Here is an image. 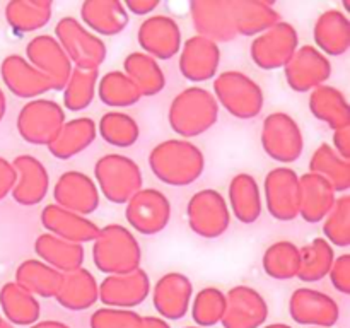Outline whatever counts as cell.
Returning a JSON list of instances; mask_svg holds the SVG:
<instances>
[{"mask_svg": "<svg viewBox=\"0 0 350 328\" xmlns=\"http://www.w3.org/2000/svg\"><path fill=\"white\" fill-rule=\"evenodd\" d=\"M55 205L88 217L98 208L99 190L94 180L81 171H65L53 187Z\"/></svg>", "mask_w": 350, "mask_h": 328, "instance_id": "e0dca14e", "label": "cell"}, {"mask_svg": "<svg viewBox=\"0 0 350 328\" xmlns=\"http://www.w3.org/2000/svg\"><path fill=\"white\" fill-rule=\"evenodd\" d=\"M123 5H125L126 12H132L135 16H146L159 7V0H129Z\"/></svg>", "mask_w": 350, "mask_h": 328, "instance_id": "816d5d0a", "label": "cell"}, {"mask_svg": "<svg viewBox=\"0 0 350 328\" xmlns=\"http://www.w3.org/2000/svg\"><path fill=\"white\" fill-rule=\"evenodd\" d=\"M125 217L133 231L144 236L159 234L171 221V202L156 188H142L126 202Z\"/></svg>", "mask_w": 350, "mask_h": 328, "instance_id": "8fae6325", "label": "cell"}, {"mask_svg": "<svg viewBox=\"0 0 350 328\" xmlns=\"http://www.w3.org/2000/svg\"><path fill=\"white\" fill-rule=\"evenodd\" d=\"M142 318L130 310L103 308L91 316V328H139Z\"/></svg>", "mask_w": 350, "mask_h": 328, "instance_id": "7dc6e473", "label": "cell"}, {"mask_svg": "<svg viewBox=\"0 0 350 328\" xmlns=\"http://www.w3.org/2000/svg\"><path fill=\"white\" fill-rule=\"evenodd\" d=\"M123 74L135 84L142 98L159 94L166 85V75L159 62L144 51H133L126 55L123 60Z\"/></svg>", "mask_w": 350, "mask_h": 328, "instance_id": "e575fe53", "label": "cell"}, {"mask_svg": "<svg viewBox=\"0 0 350 328\" xmlns=\"http://www.w3.org/2000/svg\"><path fill=\"white\" fill-rule=\"evenodd\" d=\"M328 277L338 292L350 294V255L344 253L340 256H335Z\"/></svg>", "mask_w": 350, "mask_h": 328, "instance_id": "c3c4849f", "label": "cell"}, {"mask_svg": "<svg viewBox=\"0 0 350 328\" xmlns=\"http://www.w3.org/2000/svg\"><path fill=\"white\" fill-rule=\"evenodd\" d=\"M96 187L111 204H126L142 190V169L139 164L123 154H106L94 164Z\"/></svg>", "mask_w": 350, "mask_h": 328, "instance_id": "277c9868", "label": "cell"}, {"mask_svg": "<svg viewBox=\"0 0 350 328\" xmlns=\"http://www.w3.org/2000/svg\"><path fill=\"white\" fill-rule=\"evenodd\" d=\"M55 40L60 43L68 60L77 68H85V70L98 68L99 70L108 55L105 41L72 16L62 17L58 20L55 26Z\"/></svg>", "mask_w": 350, "mask_h": 328, "instance_id": "8992f818", "label": "cell"}, {"mask_svg": "<svg viewBox=\"0 0 350 328\" xmlns=\"http://www.w3.org/2000/svg\"><path fill=\"white\" fill-rule=\"evenodd\" d=\"M310 173L325 178L335 193H347L350 188V161L338 156L330 144H321L310 161Z\"/></svg>", "mask_w": 350, "mask_h": 328, "instance_id": "74e56055", "label": "cell"}, {"mask_svg": "<svg viewBox=\"0 0 350 328\" xmlns=\"http://www.w3.org/2000/svg\"><path fill=\"white\" fill-rule=\"evenodd\" d=\"M41 226L50 234L65 239V241L77 243V245L94 241L101 229L91 219L65 210L55 204L46 205L41 210Z\"/></svg>", "mask_w": 350, "mask_h": 328, "instance_id": "cb8c5ba5", "label": "cell"}, {"mask_svg": "<svg viewBox=\"0 0 350 328\" xmlns=\"http://www.w3.org/2000/svg\"><path fill=\"white\" fill-rule=\"evenodd\" d=\"M214 98L219 106L239 120H252L263 109V91L258 82L239 70H226L214 79Z\"/></svg>", "mask_w": 350, "mask_h": 328, "instance_id": "5b68a950", "label": "cell"}, {"mask_svg": "<svg viewBox=\"0 0 350 328\" xmlns=\"http://www.w3.org/2000/svg\"><path fill=\"white\" fill-rule=\"evenodd\" d=\"M0 306L3 314L16 325H31L40 318V301L16 282H7L2 286Z\"/></svg>", "mask_w": 350, "mask_h": 328, "instance_id": "ab89813d", "label": "cell"}, {"mask_svg": "<svg viewBox=\"0 0 350 328\" xmlns=\"http://www.w3.org/2000/svg\"><path fill=\"white\" fill-rule=\"evenodd\" d=\"M299 215L310 224L321 222L337 200V193L325 178L310 173L299 176Z\"/></svg>", "mask_w": 350, "mask_h": 328, "instance_id": "4316f807", "label": "cell"}, {"mask_svg": "<svg viewBox=\"0 0 350 328\" xmlns=\"http://www.w3.org/2000/svg\"><path fill=\"white\" fill-rule=\"evenodd\" d=\"M289 87L296 92H310L330 79L332 64L313 44H304L296 50L284 67Z\"/></svg>", "mask_w": 350, "mask_h": 328, "instance_id": "5bb4252c", "label": "cell"}, {"mask_svg": "<svg viewBox=\"0 0 350 328\" xmlns=\"http://www.w3.org/2000/svg\"><path fill=\"white\" fill-rule=\"evenodd\" d=\"M62 277L58 270L51 269L44 262L36 258L24 260L16 270V280L14 282L34 297H55L57 296L58 289H60Z\"/></svg>", "mask_w": 350, "mask_h": 328, "instance_id": "d590c367", "label": "cell"}, {"mask_svg": "<svg viewBox=\"0 0 350 328\" xmlns=\"http://www.w3.org/2000/svg\"><path fill=\"white\" fill-rule=\"evenodd\" d=\"M226 311V294L217 287H205L195 296L191 314L193 320L200 327H211V325L222 321Z\"/></svg>", "mask_w": 350, "mask_h": 328, "instance_id": "bcb514c9", "label": "cell"}, {"mask_svg": "<svg viewBox=\"0 0 350 328\" xmlns=\"http://www.w3.org/2000/svg\"><path fill=\"white\" fill-rule=\"evenodd\" d=\"M16 180L17 173L16 169H14L12 163L7 161L5 157L0 156V200H3V198L12 191Z\"/></svg>", "mask_w": 350, "mask_h": 328, "instance_id": "681fc988", "label": "cell"}, {"mask_svg": "<svg viewBox=\"0 0 350 328\" xmlns=\"http://www.w3.org/2000/svg\"><path fill=\"white\" fill-rule=\"evenodd\" d=\"M92 243V262L99 272L123 275L140 269L142 249L133 232L125 226H105Z\"/></svg>", "mask_w": 350, "mask_h": 328, "instance_id": "3957f363", "label": "cell"}, {"mask_svg": "<svg viewBox=\"0 0 350 328\" xmlns=\"http://www.w3.org/2000/svg\"><path fill=\"white\" fill-rule=\"evenodd\" d=\"M219 64H221V50L214 41L195 34L181 44L178 67L187 81H211L217 75Z\"/></svg>", "mask_w": 350, "mask_h": 328, "instance_id": "ac0fdd59", "label": "cell"}, {"mask_svg": "<svg viewBox=\"0 0 350 328\" xmlns=\"http://www.w3.org/2000/svg\"><path fill=\"white\" fill-rule=\"evenodd\" d=\"M26 60L41 75H44V79L50 82L51 91H64L74 65L55 36L50 34L34 36L26 44Z\"/></svg>", "mask_w": 350, "mask_h": 328, "instance_id": "4fadbf2b", "label": "cell"}, {"mask_svg": "<svg viewBox=\"0 0 350 328\" xmlns=\"http://www.w3.org/2000/svg\"><path fill=\"white\" fill-rule=\"evenodd\" d=\"M139 328H170V325H167L166 321L161 320V318L146 316V318H142V321H140Z\"/></svg>", "mask_w": 350, "mask_h": 328, "instance_id": "f5cc1de1", "label": "cell"}, {"mask_svg": "<svg viewBox=\"0 0 350 328\" xmlns=\"http://www.w3.org/2000/svg\"><path fill=\"white\" fill-rule=\"evenodd\" d=\"M137 41L146 55L156 60H170L181 50V29L176 20L164 14L149 16L139 26Z\"/></svg>", "mask_w": 350, "mask_h": 328, "instance_id": "9a60e30c", "label": "cell"}, {"mask_svg": "<svg viewBox=\"0 0 350 328\" xmlns=\"http://www.w3.org/2000/svg\"><path fill=\"white\" fill-rule=\"evenodd\" d=\"M263 191L267 208L273 219L289 222L299 217V174L293 167L279 166L269 171L263 183Z\"/></svg>", "mask_w": 350, "mask_h": 328, "instance_id": "7c38bea8", "label": "cell"}, {"mask_svg": "<svg viewBox=\"0 0 350 328\" xmlns=\"http://www.w3.org/2000/svg\"><path fill=\"white\" fill-rule=\"evenodd\" d=\"M191 294V280L180 272H170L164 273L154 286L152 301L159 314L170 320H178L187 314Z\"/></svg>", "mask_w": 350, "mask_h": 328, "instance_id": "d4e9b609", "label": "cell"}, {"mask_svg": "<svg viewBox=\"0 0 350 328\" xmlns=\"http://www.w3.org/2000/svg\"><path fill=\"white\" fill-rule=\"evenodd\" d=\"M260 140L267 156L282 164L297 161L304 150V137L299 123L284 111L270 113L263 120Z\"/></svg>", "mask_w": 350, "mask_h": 328, "instance_id": "ba28073f", "label": "cell"}, {"mask_svg": "<svg viewBox=\"0 0 350 328\" xmlns=\"http://www.w3.org/2000/svg\"><path fill=\"white\" fill-rule=\"evenodd\" d=\"M149 166L163 183L170 187H187L202 176L205 156L200 147L190 140L170 139L150 150Z\"/></svg>", "mask_w": 350, "mask_h": 328, "instance_id": "6da1fadb", "label": "cell"}, {"mask_svg": "<svg viewBox=\"0 0 350 328\" xmlns=\"http://www.w3.org/2000/svg\"><path fill=\"white\" fill-rule=\"evenodd\" d=\"M269 314V306L258 290L250 286H236L226 294L222 323L226 328H258Z\"/></svg>", "mask_w": 350, "mask_h": 328, "instance_id": "44dd1931", "label": "cell"}, {"mask_svg": "<svg viewBox=\"0 0 350 328\" xmlns=\"http://www.w3.org/2000/svg\"><path fill=\"white\" fill-rule=\"evenodd\" d=\"M219 105L214 94L200 85H190L174 96L167 111L171 130L185 140L208 132L217 123Z\"/></svg>", "mask_w": 350, "mask_h": 328, "instance_id": "7a4b0ae2", "label": "cell"}, {"mask_svg": "<svg viewBox=\"0 0 350 328\" xmlns=\"http://www.w3.org/2000/svg\"><path fill=\"white\" fill-rule=\"evenodd\" d=\"M236 33L241 36H258L280 20L272 3L265 0H228Z\"/></svg>", "mask_w": 350, "mask_h": 328, "instance_id": "f1b7e54d", "label": "cell"}, {"mask_svg": "<svg viewBox=\"0 0 350 328\" xmlns=\"http://www.w3.org/2000/svg\"><path fill=\"white\" fill-rule=\"evenodd\" d=\"M310 111L320 122L327 123L332 130L350 126V106L340 89L323 84L313 89L310 94Z\"/></svg>", "mask_w": 350, "mask_h": 328, "instance_id": "836d02e7", "label": "cell"}, {"mask_svg": "<svg viewBox=\"0 0 350 328\" xmlns=\"http://www.w3.org/2000/svg\"><path fill=\"white\" fill-rule=\"evenodd\" d=\"M289 311L293 320L297 323L314 325L321 328L335 325L340 316L337 301L311 287H301L294 290L289 301Z\"/></svg>", "mask_w": 350, "mask_h": 328, "instance_id": "d6986e66", "label": "cell"}, {"mask_svg": "<svg viewBox=\"0 0 350 328\" xmlns=\"http://www.w3.org/2000/svg\"><path fill=\"white\" fill-rule=\"evenodd\" d=\"M301 263L297 279L303 282H320L328 275L335 260V249L325 238H314L299 248Z\"/></svg>", "mask_w": 350, "mask_h": 328, "instance_id": "f35d334b", "label": "cell"}, {"mask_svg": "<svg viewBox=\"0 0 350 328\" xmlns=\"http://www.w3.org/2000/svg\"><path fill=\"white\" fill-rule=\"evenodd\" d=\"M81 20L91 33L115 36L129 24V12L120 0H85L81 5Z\"/></svg>", "mask_w": 350, "mask_h": 328, "instance_id": "83f0119b", "label": "cell"}, {"mask_svg": "<svg viewBox=\"0 0 350 328\" xmlns=\"http://www.w3.org/2000/svg\"><path fill=\"white\" fill-rule=\"evenodd\" d=\"M65 111L57 101L46 98L31 99L17 115V132L33 146H50L64 126Z\"/></svg>", "mask_w": 350, "mask_h": 328, "instance_id": "52a82bcc", "label": "cell"}, {"mask_svg": "<svg viewBox=\"0 0 350 328\" xmlns=\"http://www.w3.org/2000/svg\"><path fill=\"white\" fill-rule=\"evenodd\" d=\"M188 226L197 236L214 239L224 234L231 226V210L221 191L205 188L197 191L187 205Z\"/></svg>", "mask_w": 350, "mask_h": 328, "instance_id": "9c48e42d", "label": "cell"}, {"mask_svg": "<svg viewBox=\"0 0 350 328\" xmlns=\"http://www.w3.org/2000/svg\"><path fill=\"white\" fill-rule=\"evenodd\" d=\"M99 70L98 68H72L67 84L64 87V106L68 111H82L89 108L96 96Z\"/></svg>", "mask_w": 350, "mask_h": 328, "instance_id": "ee69618b", "label": "cell"}, {"mask_svg": "<svg viewBox=\"0 0 350 328\" xmlns=\"http://www.w3.org/2000/svg\"><path fill=\"white\" fill-rule=\"evenodd\" d=\"M313 40L325 57H342L350 48V19L340 9L320 14L313 27Z\"/></svg>", "mask_w": 350, "mask_h": 328, "instance_id": "484cf974", "label": "cell"}, {"mask_svg": "<svg viewBox=\"0 0 350 328\" xmlns=\"http://www.w3.org/2000/svg\"><path fill=\"white\" fill-rule=\"evenodd\" d=\"M5 111H7V99H5V94H3V91L0 89V122H2L3 116H5Z\"/></svg>", "mask_w": 350, "mask_h": 328, "instance_id": "11a10c76", "label": "cell"}, {"mask_svg": "<svg viewBox=\"0 0 350 328\" xmlns=\"http://www.w3.org/2000/svg\"><path fill=\"white\" fill-rule=\"evenodd\" d=\"M34 251L38 258L60 273L74 272L84 263V246L65 241L50 232H43L34 241Z\"/></svg>", "mask_w": 350, "mask_h": 328, "instance_id": "f546056e", "label": "cell"}, {"mask_svg": "<svg viewBox=\"0 0 350 328\" xmlns=\"http://www.w3.org/2000/svg\"><path fill=\"white\" fill-rule=\"evenodd\" d=\"M99 99L109 108H129L142 98L139 89L122 70H111L98 81Z\"/></svg>", "mask_w": 350, "mask_h": 328, "instance_id": "b9f144b4", "label": "cell"}, {"mask_svg": "<svg viewBox=\"0 0 350 328\" xmlns=\"http://www.w3.org/2000/svg\"><path fill=\"white\" fill-rule=\"evenodd\" d=\"M31 328H68L65 323H60V321H41V323L33 325Z\"/></svg>", "mask_w": 350, "mask_h": 328, "instance_id": "db71d44e", "label": "cell"}, {"mask_svg": "<svg viewBox=\"0 0 350 328\" xmlns=\"http://www.w3.org/2000/svg\"><path fill=\"white\" fill-rule=\"evenodd\" d=\"M299 263V248L293 241L273 243L265 249L262 258V265L267 275L277 280H289L297 277Z\"/></svg>", "mask_w": 350, "mask_h": 328, "instance_id": "60d3db41", "label": "cell"}, {"mask_svg": "<svg viewBox=\"0 0 350 328\" xmlns=\"http://www.w3.org/2000/svg\"><path fill=\"white\" fill-rule=\"evenodd\" d=\"M299 48V34L296 27L286 20H279L265 33L255 36L250 46L253 64L262 70H277L286 67Z\"/></svg>", "mask_w": 350, "mask_h": 328, "instance_id": "30bf717a", "label": "cell"}, {"mask_svg": "<svg viewBox=\"0 0 350 328\" xmlns=\"http://www.w3.org/2000/svg\"><path fill=\"white\" fill-rule=\"evenodd\" d=\"M190 16L198 36L214 43H228L238 36L228 0H191Z\"/></svg>", "mask_w": 350, "mask_h": 328, "instance_id": "2e32d148", "label": "cell"}, {"mask_svg": "<svg viewBox=\"0 0 350 328\" xmlns=\"http://www.w3.org/2000/svg\"><path fill=\"white\" fill-rule=\"evenodd\" d=\"M55 299L67 310H88L99 299V284L88 269L81 266L74 272L64 273Z\"/></svg>", "mask_w": 350, "mask_h": 328, "instance_id": "4dcf8cb0", "label": "cell"}, {"mask_svg": "<svg viewBox=\"0 0 350 328\" xmlns=\"http://www.w3.org/2000/svg\"><path fill=\"white\" fill-rule=\"evenodd\" d=\"M96 126L105 142L113 147H120V149L132 147L140 137L139 123L135 122L133 116L123 111L105 113Z\"/></svg>", "mask_w": 350, "mask_h": 328, "instance_id": "7bdbcfd3", "label": "cell"}, {"mask_svg": "<svg viewBox=\"0 0 350 328\" xmlns=\"http://www.w3.org/2000/svg\"><path fill=\"white\" fill-rule=\"evenodd\" d=\"M267 328H291V327H287V325H270V327Z\"/></svg>", "mask_w": 350, "mask_h": 328, "instance_id": "9f6ffc18", "label": "cell"}, {"mask_svg": "<svg viewBox=\"0 0 350 328\" xmlns=\"http://www.w3.org/2000/svg\"><path fill=\"white\" fill-rule=\"evenodd\" d=\"M0 77L5 87L21 99H38L51 91L50 82L23 55H9L0 64Z\"/></svg>", "mask_w": 350, "mask_h": 328, "instance_id": "603a6c76", "label": "cell"}, {"mask_svg": "<svg viewBox=\"0 0 350 328\" xmlns=\"http://www.w3.org/2000/svg\"><path fill=\"white\" fill-rule=\"evenodd\" d=\"M229 210L243 224H253L262 215V191L255 178L239 173L229 183Z\"/></svg>", "mask_w": 350, "mask_h": 328, "instance_id": "d6a6232c", "label": "cell"}, {"mask_svg": "<svg viewBox=\"0 0 350 328\" xmlns=\"http://www.w3.org/2000/svg\"><path fill=\"white\" fill-rule=\"evenodd\" d=\"M96 137H98V126L94 120L88 116L68 120L64 123L53 142L48 146V150L57 159H70L88 149L94 142Z\"/></svg>", "mask_w": 350, "mask_h": 328, "instance_id": "1f68e13d", "label": "cell"}, {"mask_svg": "<svg viewBox=\"0 0 350 328\" xmlns=\"http://www.w3.org/2000/svg\"><path fill=\"white\" fill-rule=\"evenodd\" d=\"M323 232L325 239L332 246L347 248L350 245V197L347 193L337 197L334 207L325 217Z\"/></svg>", "mask_w": 350, "mask_h": 328, "instance_id": "f6af8a7d", "label": "cell"}, {"mask_svg": "<svg viewBox=\"0 0 350 328\" xmlns=\"http://www.w3.org/2000/svg\"><path fill=\"white\" fill-rule=\"evenodd\" d=\"M150 292V279L146 270L137 269L123 275H106L99 284V299L108 308L139 306Z\"/></svg>", "mask_w": 350, "mask_h": 328, "instance_id": "ffe728a7", "label": "cell"}, {"mask_svg": "<svg viewBox=\"0 0 350 328\" xmlns=\"http://www.w3.org/2000/svg\"><path fill=\"white\" fill-rule=\"evenodd\" d=\"M0 328H10L9 325H5V323H2V321H0Z\"/></svg>", "mask_w": 350, "mask_h": 328, "instance_id": "6f0895ef", "label": "cell"}, {"mask_svg": "<svg viewBox=\"0 0 350 328\" xmlns=\"http://www.w3.org/2000/svg\"><path fill=\"white\" fill-rule=\"evenodd\" d=\"M12 166L17 173L16 184L10 191L14 200L23 207L41 204L50 190V176L44 164L34 156L23 154L12 161Z\"/></svg>", "mask_w": 350, "mask_h": 328, "instance_id": "7402d4cb", "label": "cell"}, {"mask_svg": "<svg viewBox=\"0 0 350 328\" xmlns=\"http://www.w3.org/2000/svg\"><path fill=\"white\" fill-rule=\"evenodd\" d=\"M334 150L344 159L350 161V126L335 130L334 132Z\"/></svg>", "mask_w": 350, "mask_h": 328, "instance_id": "f907efd6", "label": "cell"}, {"mask_svg": "<svg viewBox=\"0 0 350 328\" xmlns=\"http://www.w3.org/2000/svg\"><path fill=\"white\" fill-rule=\"evenodd\" d=\"M51 19L48 0H12L5 5V20L17 34L33 33L46 26Z\"/></svg>", "mask_w": 350, "mask_h": 328, "instance_id": "8d00e7d4", "label": "cell"}]
</instances>
